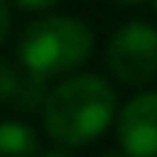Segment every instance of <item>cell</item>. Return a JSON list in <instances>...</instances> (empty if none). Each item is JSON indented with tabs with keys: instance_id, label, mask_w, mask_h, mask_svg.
Masks as SVG:
<instances>
[{
	"instance_id": "1",
	"label": "cell",
	"mask_w": 157,
	"mask_h": 157,
	"mask_svg": "<svg viewBox=\"0 0 157 157\" xmlns=\"http://www.w3.org/2000/svg\"><path fill=\"white\" fill-rule=\"evenodd\" d=\"M116 113L119 101L113 83L89 71L62 77L53 89H48V98L39 110L48 140L71 151L101 140L116 122Z\"/></svg>"
},
{
	"instance_id": "2",
	"label": "cell",
	"mask_w": 157,
	"mask_h": 157,
	"mask_svg": "<svg viewBox=\"0 0 157 157\" xmlns=\"http://www.w3.org/2000/svg\"><path fill=\"white\" fill-rule=\"evenodd\" d=\"M95 51V33L83 18L74 15H42L18 33L15 56L21 71L42 80L68 77L83 68Z\"/></svg>"
},
{
	"instance_id": "3",
	"label": "cell",
	"mask_w": 157,
	"mask_h": 157,
	"mask_svg": "<svg viewBox=\"0 0 157 157\" xmlns=\"http://www.w3.org/2000/svg\"><path fill=\"white\" fill-rule=\"evenodd\" d=\"M107 68L122 86L142 89L157 77V27L148 21H124L104 48Z\"/></svg>"
},
{
	"instance_id": "4",
	"label": "cell",
	"mask_w": 157,
	"mask_h": 157,
	"mask_svg": "<svg viewBox=\"0 0 157 157\" xmlns=\"http://www.w3.org/2000/svg\"><path fill=\"white\" fill-rule=\"evenodd\" d=\"M122 157H157V89H142L116 113Z\"/></svg>"
},
{
	"instance_id": "5",
	"label": "cell",
	"mask_w": 157,
	"mask_h": 157,
	"mask_svg": "<svg viewBox=\"0 0 157 157\" xmlns=\"http://www.w3.org/2000/svg\"><path fill=\"white\" fill-rule=\"evenodd\" d=\"M39 133L30 122L6 119L0 122V157H39Z\"/></svg>"
},
{
	"instance_id": "6",
	"label": "cell",
	"mask_w": 157,
	"mask_h": 157,
	"mask_svg": "<svg viewBox=\"0 0 157 157\" xmlns=\"http://www.w3.org/2000/svg\"><path fill=\"white\" fill-rule=\"evenodd\" d=\"M48 80L36 77V74H27V71H21V77H18V86H15V95H12V101L9 104L15 107L18 113H39L44 104V98H48Z\"/></svg>"
},
{
	"instance_id": "7",
	"label": "cell",
	"mask_w": 157,
	"mask_h": 157,
	"mask_svg": "<svg viewBox=\"0 0 157 157\" xmlns=\"http://www.w3.org/2000/svg\"><path fill=\"white\" fill-rule=\"evenodd\" d=\"M18 77H21V71H18L6 56H0V104H3V101H12Z\"/></svg>"
},
{
	"instance_id": "8",
	"label": "cell",
	"mask_w": 157,
	"mask_h": 157,
	"mask_svg": "<svg viewBox=\"0 0 157 157\" xmlns=\"http://www.w3.org/2000/svg\"><path fill=\"white\" fill-rule=\"evenodd\" d=\"M12 33V6H9V0H0V44L9 39Z\"/></svg>"
},
{
	"instance_id": "9",
	"label": "cell",
	"mask_w": 157,
	"mask_h": 157,
	"mask_svg": "<svg viewBox=\"0 0 157 157\" xmlns=\"http://www.w3.org/2000/svg\"><path fill=\"white\" fill-rule=\"evenodd\" d=\"M18 9H24V12H48V9H53L59 0H12Z\"/></svg>"
},
{
	"instance_id": "10",
	"label": "cell",
	"mask_w": 157,
	"mask_h": 157,
	"mask_svg": "<svg viewBox=\"0 0 157 157\" xmlns=\"http://www.w3.org/2000/svg\"><path fill=\"white\" fill-rule=\"evenodd\" d=\"M39 157H77V151H71V148H51V151H44V154H39Z\"/></svg>"
},
{
	"instance_id": "11",
	"label": "cell",
	"mask_w": 157,
	"mask_h": 157,
	"mask_svg": "<svg viewBox=\"0 0 157 157\" xmlns=\"http://www.w3.org/2000/svg\"><path fill=\"white\" fill-rule=\"evenodd\" d=\"M113 3H122V6H140V3H145V0H113Z\"/></svg>"
},
{
	"instance_id": "12",
	"label": "cell",
	"mask_w": 157,
	"mask_h": 157,
	"mask_svg": "<svg viewBox=\"0 0 157 157\" xmlns=\"http://www.w3.org/2000/svg\"><path fill=\"white\" fill-rule=\"evenodd\" d=\"M101 157H122V154H101Z\"/></svg>"
},
{
	"instance_id": "13",
	"label": "cell",
	"mask_w": 157,
	"mask_h": 157,
	"mask_svg": "<svg viewBox=\"0 0 157 157\" xmlns=\"http://www.w3.org/2000/svg\"><path fill=\"white\" fill-rule=\"evenodd\" d=\"M154 9H157V0H154Z\"/></svg>"
}]
</instances>
